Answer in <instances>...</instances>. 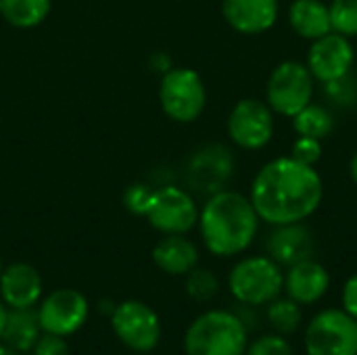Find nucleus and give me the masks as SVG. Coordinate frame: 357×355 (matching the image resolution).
Here are the masks:
<instances>
[{"mask_svg": "<svg viewBox=\"0 0 357 355\" xmlns=\"http://www.w3.org/2000/svg\"><path fill=\"white\" fill-rule=\"evenodd\" d=\"M249 199L261 222L270 226L297 224L312 218L322 199L324 182L316 167L289 157H276L253 178Z\"/></svg>", "mask_w": 357, "mask_h": 355, "instance_id": "nucleus-1", "label": "nucleus"}, {"mask_svg": "<svg viewBox=\"0 0 357 355\" xmlns=\"http://www.w3.org/2000/svg\"><path fill=\"white\" fill-rule=\"evenodd\" d=\"M199 230L205 247L218 257H234L251 247L259 230V216L249 197L220 190L199 211Z\"/></svg>", "mask_w": 357, "mask_h": 355, "instance_id": "nucleus-2", "label": "nucleus"}, {"mask_svg": "<svg viewBox=\"0 0 357 355\" xmlns=\"http://www.w3.org/2000/svg\"><path fill=\"white\" fill-rule=\"evenodd\" d=\"M249 331L234 312L213 310L199 316L186 331V355H243Z\"/></svg>", "mask_w": 357, "mask_h": 355, "instance_id": "nucleus-3", "label": "nucleus"}, {"mask_svg": "<svg viewBox=\"0 0 357 355\" xmlns=\"http://www.w3.org/2000/svg\"><path fill=\"white\" fill-rule=\"evenodd\" d=\"M228 287L238 303L259 308L284 291V274L270 255H253L241 259L230 270Z\"/></svg>", "mask_w": 357, "mask_h": 355, "instance_id": "nucleus-4", "label": "nucleus"}, {"mask_svg": "<svg viewBox=\"0 0 357 355\" xmlns=\"http://www.w3.org/2000/svg\"><path fill=\"white\" fill-rule=\"evenodd\" d=\"M159 103L163 113L178 123H192L207 105V88L203 77L190 67L167 69L159 86Z\"/></svg>", "mask_w": 357, "mask_h": 355, "instance_id": "nucleus-5", "label": "nucleus"}, {"mask_svg": "<svg viewBox=\"0 0 357 355\" xmlns=\"http://www.w3.org/2000/svg\"><path fill=\"white\" fill-rule=\"evenodd\" d=\"M316 80L305 63L282 61L278 63L266 84V103L274 115L293 117L312 103Z\"/></svg>", "mask_w": 357, "mask_h": 355, "instance_id": "nucleus-6", "label": "nucleus"}, {"mask_svg": "<svg viewBox=\"0 0 357 355\" xmlns=\"http://www.w3.org/2000/svg\"><path fill=\"white\" fill-rule=\"evenodd\" d=\"M307 355H357V320L345 310H324L305 328Z\"/></svg>", "mask_w": 357, "mask_h": 355, "instance_id": "nucleus-7", "label": "nucleus"}, {"mask_svg": "<svg viewBox=\"0 0 357 355\" xmlns=\"http://www.w3.org/2000/svg\"><path fill=\"white\" fill-rule=\"evenodd\" d=\"M230 140L245 151H259L270 144L274 136V111L266 100L241 98L226 121Z\"/></svg>", "mask_w": 357, "mask_h": 355, "instance_id": "nucleus-8", "label": "nucleus"}, {"mask_svg": "<svg viewBox=\"0 0 357 355\" xmlns=\"http://www.w3.org/2000/svg\"><path fill=\"white\" fill-rule=\"evenodd\" d=\"M111 326L117 339L132 352H153L161 341V320L155 310L142 301H123L111 314Z\"/></svg>", "mask_w": 357, "mask_h": 355, "instance_id": "nucleus-9", "label": "nucleus"}, {"mask_svg": "<svg viewBox=\"0 0 357 355\" xmlns=\"http://www.w3.org/2000/svg\"><path fill=\"white\" fill-rule=\"evenodd\" d=\"M144 218L163 234H186L199 222V207L192 195L184 188L163 186L155 190Z\"/></svg>", "mask_w": 357, "mask_h": 355, "instance_id": "nucleus-10", "label": "nucleus"}, {"mask_svg": "<svg viewBox=\"0 0 357 355\" xmlns=\"http://www.w3.org/2000/svg\"><path fill=\"white\" fill-rule=\"evenodd\" d=\"M354 61H356V50L351 38L339 31H331L318 40H312L305 65L312 71L314 80L328 84L351 73Z\"/></svg>", "mask_w": 357, "mask_h": 355, "instance_id": "nucleus-11", "label": "nucleus"}, {"mask_svg": "<svg viewBox=\"0 0 357 355\" xmlns=\"http://www.w3.org/2000/svg\"><path fill=\"white\" fill-rule=\"evenodd\" d=\"M86 318L88 301L75 289H59L50 293L38 310L40 328L56 337H69L77 333L84 326Z\"/></svg>", "mask_w": 357, "mask_h": 355, "instance_id": "nucleus-12", "label": "nucleus"}, {"mask_svg": "<svg viewBox=\"0 0 357 355\" xmlns=\"http://www.w3.org/2000/svg\"><path fill=\"white\" fill-rule=\"evenodd\" d=\"M234 174V157L224 144H207L199 149L188 163V184L201 195H215L226 188Z\"/></svg>", "mask_w": 357, "mask_h": 355, "instance_id": "nucleus-13", "label": "nucleus"}, {"mask_svg": "<svg viewBox=\"0 0 357 355\" xmlns=\"http://www.w3.org/2000/svg\"><path fill=\"white\" fill-rule=\"evenodd\" d=\"M226 23L245 36H257L278 21V0H222Z\"/></svg>", "mask_w": 357, "mask_h": 355, "instance_id": "nucleus-14", "label": "nucleus"}, {"mask_svg": "<svg viewBox=\"0 0 357 355\" xmlns=\"http://www.w3.org/2000/svg\"><path fill=\"white\" fill-rule=\"evenodd\" d=\"M331 287L328 270L314 257L291 266L284 274V291L299 305L318 303Z\"/></svg>", "mask_w": 357, "mask_h": 355, "instance_id": "nucleus-15", "label": "nucleus"}, {"mask_svg": "<svg viewBox=\"0 0 357 355\" xmlns=\"http://www.w3.org/2000/svg\"><path fill=\"white\" fill-rule=\"evenodd\" d=\"M268 255L278 266H295L314 255V236L303 222L274 226L268 236Z\"/></svg>", "mask_w": 357, "mask_h": 355, "instance_id": "nucleus-16", "label": "nucleus"}, {"mask_svg": "<svg viewBox=\"0 0 357 355\" xmlns=\"http://www.w3.org/2000/svg\"><path fill=\"white\" fill-rule=\"evenodd\" d=\"M0 295L10 310L33 308L42 295V278L38 270L23 262L10 264L0 274Z\"/></svg>", "mask_w": 357, "mask_h": 355, "instance_id": "nucleus-17", "label": "nucleus"}, {"mask_svg": "<svg viewBox=\"0 0 357 355\" xmlns=\"http://www.w3.org/2000/svg\"><path fill=\"white\" fill-rule=\"evenodd\" d=\"M155 266L172 276H186L199 264V249L184 234H165L153 249Z\"/></svg>", "mask_w": 357, "mask_h": 355, "instance_id": "nucleus-18", "label": "nucleus"}, {"mask_svg": "<svg viewBox=\"0 0 357 355\" xmlns=\"http://www.w3.org/2000/svg\"><path fill=\"white\" fill-rule=\"evenodd\" d=\"M289 25L303 40H318L333 31L328 4L322 0H293L289 6Z\"/></svg>", "mask_w": 357, "mask_h": 355, "instance_id": "nucleus-19", "label": "nucleus"}, {"mask_svg": "<svg viewBox=\"0 0 357 355\" xmlns=\"http://www.w3.org/2000/svg\"><path fill=\"white\" fill-rule=\"evenodd\" d=\"M40 320H38V312H33L31 308H19V310H10L6 316V324L2 331V341L6 347L15 349V352H29L33 349V345L40 339Z\"/></svg>", "mask_w": 357, "mask_h": 355, "instance_id": "nucleus-20", "label": "nucleus"}, {"mask_svg": "<svg viewBox=\"0 0 357 355\" xmlns=\"http://www.w3.org/2000/svg\"><path fill=\"white\" fill-rule=\"evenodd\" d=\"M291 119H293V130L297 132V136L324 140L335 130V115L331 113V109H326L324 105H316V103L305 105Z\"/></svg>", "mask_w": 357, "mask_h": 355, "instance_id": "nucleus-21", "label": "nucleus"}, {"mask_svg": "<svg viewBox=\"0 0 357 355\" xmlns=\"http://www.w3.org/2000/svg\"><path fill=\"white\" fill-rule=\"evenodd\" d=\"M50 13V0H0V15L6 23L29 29L40 25Z\"/></svg>", "mask_w": 357, "mask_h": 355, "instance_id": "nucleus-22", "label": "nucleus"}, {"mask_svg": "<svg viewBox=\"0 0 357 355\" xmlns=\"http://www.w3.org/2000/svg\"><path fill=\"white\" fill-rule=\"evenodd\" d=\"M268 322L270 326L278 333V335H293L301 322H303V312H301V305L297 301H293L291 297L287 299H280L276 297L274 301H270L268 305Z\"/></svg>", "mask_w": 357, "mask_h": 355, "instance_id": "nucleus-23", "label": "nucleus"}, {"mask_svg": "<svg viewBox=\"0 0 357 355\" xmlns=\"http://www.w3.org/2000/svg\"><path fill=\"white\" fill-rule=\"evenodd\" d=\"M333 31H339L347 38L357 36V0H333L328 4Z\"/></svg>", "mask_w": 357, "mask_h": 355, "instance_id": "nucleus-24", "label": "nucleus"}, {"mask_svg": "<svg viewBox=\"0 0 357 355\" xmlns=\"http://www.w3.org/2000/svg\"><path fill=\"white\" fill-rule=\"evenodd\" d=\"M218 291H220V282L213 272L195 268L186 274V293L190 295V299L209 301L218 295Z\"/></svg>", "mask_w": 357, "mask_h": 355, "instance_id": "nucleus-25", "label": "nucleus"}, {"mask_svg": "<svg viewBox=\"0 0 357 355\" xmlns=\"http://www.w3.org/2000/svg\"><path fill=\"white\" fill-rule=\"evenodd\" d=\"M153 195H155V188H151L144 182H134L123 192V205L134 216H146L151 201H153Z\"/></svg>", "mask_w": 357, "mask_h": 355, "instance_id": "nucleus-26", "label": "nucleus"}, {"mask_svg": "<svg viewBox=\"0 0 357 355\" xmlns=\"http://www.w3.org/2000/svg\"><path fill=\"white\" fill-rule=\"evenodd\" d=\"M324 92L339 107H349V105L357 103L356 77L351 73H347V75H343V77H339L335 82H328V84H324Z\"/></svg>", "mask_w": 357, "mask_h": 355, "instance_id": "nucleus-27", "label": "nucleus"}, {"mask_svg": "<svg viewBox=\"0 0 357 355\" xmlns=\"http://www.w3.org/2000/svg\"><path fill=\"white\" fill-rule=\"evenodd\" d=\"M247 355H293V347L284 335H264L247 345Z\"/></svg>", "mask_w": 357, "mask_h": 355, "instance_id": "nucleus-28", "label": "nucleus"}, {"mask_svg": "<svg viewBox=\"0 0 357 355\" xmlns=\"http://www.w3.org/2000/svg\"><path fill=\"white\" fill-rule=\"evenodd\" d=\"M291 157L303 165L316 167V163L322 159V140L307 138V136H297L293 146H291Z\"/></svg>", "mask_w": 357, "mask_h": 355, "instance_id": "nucleus-29", "label": "nucleus"}, {"mask_svg": "<svg viewBox=\"0 0 357 355\" xmlns=\"http://www.w3.org/2000/svg\"><path fill=\"white\" fill-rule=\"evenodd\" d=\"M33 355H69V347L63 341V337L56 335H44L38 339V343L33 345Z\"/></svg>", "mask_w": 357, "mask_h": 355, "instance_id": "nucleus-30", "label": "nucleus"}, {"mask_svg": "<svg viewBox=\"0 0 357 355\" xmlns=\"http://www.w3.org/2000/svg\"><path fill=\"white\" fill-rule=\"evenodd\" d=\"M341 299H343V310L357 320V272L347 278Z\"/></svg>", "mask_w": 357, "mask_h": 355, "instance_id": "nucleus-31", "label": "nucleus"}, {"mask_svg": "<svg viewBox=\"0 0 357 355\" xmlns=\"http://www.w3.org/2000/svg\"><path fill=\"white\" fill-rule=\"evenodd\" d=\"M349 176H351V180L356 182V186H357V151L354 153L351 161H349Z\"/></svg>", "mask_w": 357, "mask_h": 355, "instance_id": "nucleus-32", "label": "nucleus"}, {"mask_svg": "<svg viewBox=\"0 0 357 355\" xmlns=\"http://www.w3.org/2000/svg\"><path fill=\"white\" fill-rule=\"evenodd\" d=\"M6 316H8V310L4 308V301H0V339H2L4 324H6Z\"/></svg>", "mask_w": 357, "mask_h": 355, "instance_id": "nucleus-33", "label": "nucleus"}, {"mask_svg": "<svg viewBox=\"0 0 357 355\" xmlns=\"http://www.w3.org/2000/svg\"><path fill=\"white\" fill-rule=\"evenodd\" d=\"M0 355H19V352L10 349V347H6V345H0Z\"/></svg>", "mask_w": 357, "mask_h": 355, "instance_id": "nucleus-34", "label": "nucleus"}, {"mask_svg": "<svg viewBox=\"0 0 357 355\" xmlns=\"http://www.w3.org/2000/svg\"><path fill=\"white\" fill-rule=\"evenodd\" d=\"M0 274H2V262H0Z\"/></svg>", "mask_w": 357, "mask_h": 355, "instance_id": "nucleus-35", "label": "nucleus"}]
</instances>
